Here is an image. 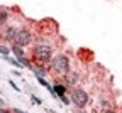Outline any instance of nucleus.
Masks as SVG:
<instances>
[{
  "label": "nucleus",
  "instance_id": "obj_1",
  "mask_svg": "<svg viewBox=\"0 0 122 113\" xmlns=\"http://www.w3.org/2000/svg\"><path fill=\"white\" fill-rule=\"evenodd\" d=\"M34 57L39 61V62H46L49 57H51V49L48 46H37L36 49H34Z\"/></svg>",
  "mask_w": 122,
  "mask_h": 113
},
{
  "label": "nucleus",
  "instance_id": "obj_2",
  "mask_svg": "<svg viewBox=\"0 0 122 113\" xmlns=\"http://www.w3.org/2000/svg\"><path fill=\"white\" fill-rule=\"evenodd\" d=\"M53 66H54V69L59 71V73H66L68 68H70L68 57H65V56H56L54 61H53Z\"/></svg>",
  "mask_w": 122,
  "mask_h": 113
},
{
  "label": "nucleus",
  "instance_id": "obj_3",
  "mask_svg": "<svg viewBox=\"0 0 122 113\" xmlns=\"http://www.w3.org/2000/svg\"><path fill=\"white\" fill-rule=\"evenodd\" d=\"M71 98H73V103L76 106H85L86 101H88V94L83 89H75L73 94H71Z\"/></svg>",
  "mask_w": 122,
  "mask_h": 113
},
{
  "label": "nucleus",
  "instance_id": "obj_4",
  "mask_svg": "<svg viewBox=\"0 0 122 113\" xmlns=\"http://www.w3.org/2000/svg\"><path fill=\"white\" fill-rule=\"evenodd\" d=\"M14 42L17 44L19 47L27 46V44L30 42V36H29V32H25V30H19V32H17V36H15V39H14Z\"/></svg>",
  "mask_w": 122,
  "mask_h": 113
},
{
  "label": "nucleus",
  "instance_id": "obj_5",
  "mask_svg": "<svg viewBox=\"0 0 122 113\" xmlns=\"http://www.w3.org/2000/svg\"><path fill=\"white\" fill-rule=\"evenodd\" d=\"M56 93H58V94H59L65 101H68V100L65 98V88H63V86H58V85H56Z\"/></svg>",
  "mask_w": 122,
  "mask_h": 113
},
{
  "label": "nucleus",
  "instance_id": "obj_6",
  "mask_svg": "<svg viewBox=\"0 0 122 113\" xmlns=\"http://www.w3.org/2000/svg\"><path fill=\"white\" fill-rule=\"evenodd\" d=\"M5 19H7V14H5V12H2V15H0V20H2V22H4Z\"/></svg>",
  "mask_w": 122,
  "mask_h": 113
},
{
  "label": "nucleus",
  "instance_id": "obj_7",
  "mask_svg": "<svg viewBox=\"0 0 122 113\" xmlns=\"http://www.w3.org/2000/svg\"><path fill=\"white\" fill-rule=\"evenodd\" d=\"M103 113H114V111H103Z\"/></svg>",
  "mask_w": 122,
  "mask_h": 113
}]
</instances>
